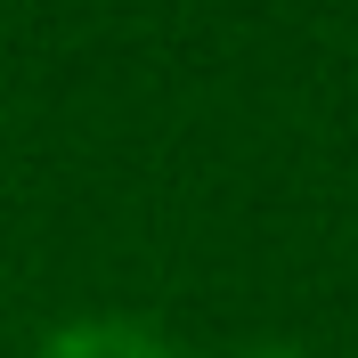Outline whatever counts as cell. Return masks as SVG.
<instances>
[{"instance_id":"obj_1","label":"cell","mask_w":358,"mask_h":358,"mask_svg":"<svg viewBox=\"0 0 358 358\" xmlns=\"http://www.w3.org/2000/svg\"><path fill=\"white\" fill-rule=\"evenodd\" d=\"M41 358H179V350L138 317H73L41 342Z\"/></svg>"},{"instance_id":"obj_2","label":"cell","mask_w":358,"mask_h":358,"mask_svg":"<svg viewBox=\"0 0 358 358\" xmlns=\"http://www.w3.org/2000/svg\"><path fill=\"white\" fill-rule=\"evenodd\" d=\"M245 358H293V350H245Z\"/></svg>"}]
</instances>
